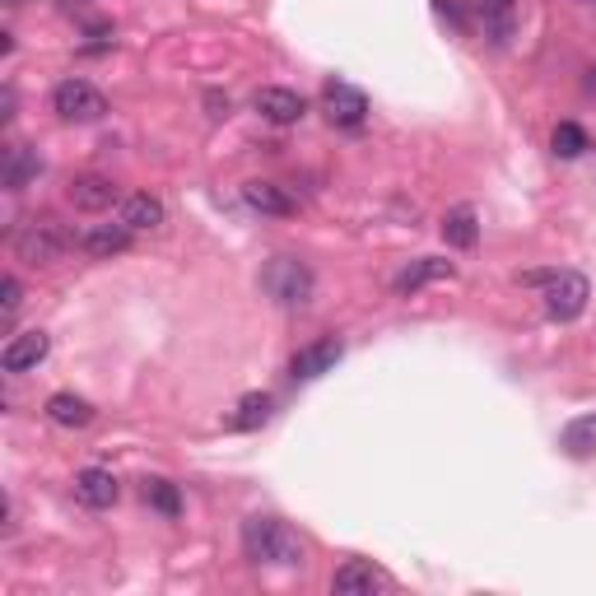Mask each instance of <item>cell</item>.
<instances>
[{"instance_id":"obj_1","label":"cell","mask_w":596,"mask_h":596,"mask_svg":"<svg viewBox=\"0 0 596 596\" xmlns=\"http://www.w3.org/2000/svg\"><path fill=\"white\" fill-rule=\"evenodd\" d=\"M243 554L256 569H298L303 564V541L280 518H247L243 522Z\"/></svg>"},{"instance_id":"obj_2","label":"cell","mask_w":596,"mask_h":596,"mask_svg":"<svg viewBox=\"0 0 596 596\" xmlns=\"http://www.w3.org/2000/svg\"><path fill=\"white\" fill-rule=\"evenodd\" d=\"M79 247V238L56 220V214H33V220H24L14 233H10V252H14V262H24V266H56L62 256Z\"/></svg>"},{"instance_id":"obj_3","label":"cell","mask_w":596,"mask_h":596,"mask_svg":"<svg viewBox=\"0 0 596 596\" xmlns=\"http://www.w3.org/2000/svg\"><path fill=\"white\" fill-rule=\"evenodd\" d=\"M262 289L275 308H308L312 303V289H317V275L308 262H298V256L280 252V256H271L266 271H262Z\"/></svg>"},{"instance_id":"obj_4","label":"cell","mask_w":596,"mask_h":596,"mask_svg":"<svg viewBox=\"0 0 596 596\" xmlns=\"http://www.w3.org/2000/svg\"><path fill=\"white\" fill-rule=\"evenodd\" d=\"M52 112L70 126H89V122H103L108 117V98L103 89H93L89 79H62L52 89Z\"/></svg>"},{"instance_id":"obj_5","label":"cell","mask_w":596,"mask_h":596,"mask_svg":"<svg viewBox=\"0 0 596 596\" xmlns=\"http://www.w3.org/2000/svg\"><path fill=\"white\" fill-rule=\"evenodd\" d=\"M587 298H592L587 275H578V271H554L550 285H545V312L554 317V322H578V317L587 312Z\"/></svg>"},{"instance_id":"obj_6","label":"cell","mask_w":596,"mask_h":596,"mask_svg":"<svg viewBox=\"0 0 596 596\" xmlns=\"http://www.w3.org/2000/svg\"><path fill=\"white\" fill-rule=\"evenodd\" d=\"M66 201L85 214H103L122 201V187H117V177H108V173H79L66 183Z\"/></svg>"},{"instance_id":"obj_7","label":"cell","mask_w":596,"mask_h":596,"mask_svg":"<svg viewBox=\"0 0 596 596\" xmlns=\"http://www.w3.org/2000/svg\"><path fill=\"white\" fill-rule=\"evenodd\" d=\"M341 360H345V341H341V335H322V341L303 345L289 360V377H294V383H317V377L331 373Z\"/></svg>"},{"instance_id":"obj_8","label":"cell","mask_w":596,"mask_h":596,"mask_svg":"<svg viewBox=\"0 0 596 596\" xmlns=\"http://www.w3.org/2000/svg\"><path fill=\"white\" fill-rule=\"evenodd\" d=\"M322 108L331 117V126H345V131H360L368 122V98L364 89L345 85V79H331V85L322 89Z\"/></svg>"},{"instance_id":"obj_9","label":"cell","mask_w":596,"mask_h":596,"mask_svg":"<svg viewBox=\"0 0 596 596\" xmlns=\"http://www.w3.org/2000/svg\"><path fill=\"white\" fill-rule=\"evenodd\" d=\"M52 354V335L47 331H19L5 341V350H0V368L5 373H29L37 368Z\"/></svg>"},{"instance_id":"obj_10","label":"cell","mask_w":596,"mask_h":596,"mask_svg":"<svg viewBox=\"0 0 596 596\" xmlns=\"http://www.w3.org/2000/svg\"><path fill=\"white\" fill-rule=\"evenodd\" d=\"M387 587H391V578L373 560H350L331 573V592H341V596H373V592H387Z\"/></svg>"},{"instance_id":"obj_11","label":"cell","mask_w":596,"mask_h":596,"mask_svg":"<svg viewBox=\"0 0 596 596\" xmlns=\"http://www.w3.org/2000/svg\"><path fill=\"white\" fill-rule=\"evenodd\" d=\"M75 499L85 504V508H112L117 499H122V485H117V475L103 471V466H85L75 475Z\"/></svg>"},{"instance_id":"obj_12","label":"cell","mask_w":596,"mask_h":596,"mask_svg":"<svg viewBox=\"0 0 596 596\" xmlns=\"http://www.w3.org/2000/svg\"><path fill=\"white\" fill-rule=\"evenodd\" d=\"M256 112H262L266 122H275V126H294V122H303L308 103H303V93H294L285 85H271V89L256 93Z\"/></svg>"},{"instance_id":"obj_13","label":"cell","mask_w":596,"mask_h":596,"mask_svg":"<svg viewBox=\"0 0 596 596\" xmlns=\"http://www.w3.org/2000/svg\"><path fill=\"white\" fill-rule=\"evenodd\" d=\"M243 201H247V210H256V214H271V220H289V214L298 210V201L280 187V183H243Z\"/></svg>"},{"instance_id":"obj_14","label":"cell","mask_w":596,"mask_h":596,"mask_svg":"<svg viewBox=\"0 0 596 596\" xmlns=\"http://www.w3.org/2000/svg\"><path fill=\"white\" fill-rule=\"evenodd\" d=\"M439 280H452V262H443V256H415L410 266L396 271L391 289H396V294H415V289L439 285Z\"/></svg>"},{"instance_id":"obj_15","label":"cell","mask_w":596,"mask_h":596,"mask_svg":"<svg viewBox=\"0 0 596 596\" xmlns=\"http://www.w3.org/2000/svg\"><path fill=\"white\" fill-rule=\"evenodd\" d=\"M37 173H43V154L33 145H10L5 150V164H0V183L5 191H24L29 183H37Z\"/></svg>"},{"instance_id":"obj_16","label":"cell","mask_w":596,"mask_h":596,"mask_svg":"<svg viewBox=\"0 0 596 596\" xmlns=\"http://www.w3.org/2000/svg\"><path fill=\"white\" fill-rule=\"evenodd\" d=\"M122 224L135 229V233H154V229L168 224V206L158 201V196H150V191H135V196L122 201Z\"/></svg>"},{"instance_id":"obj_17","label":"cell","mask_w":596,"mask_h":596,"mask_svg":"<svg viewBox=\"0 0 596 596\" xmlns=\"http://www.w3.org/2000/svg\"><path fill=\"white\" fill-rule=\"evenodd\" d=\"M43 410H47V420L62 424V429H89L93 415H98V410L85 401V396H75V391H52Z\"/></svg>"},{"instance_id":"obj_18","label":"cell","mask_w":596,"mask_h":596,"mask_svg":"<svg viewBox=\"0 0 596 596\" xmlns=\"http://www.w3.org/2000/svg\"><path fill=\"white\" fill-rule=\"evenodd\" d=\"M131 238H135V229H126L122 220H117V224H98L89 233H79V252H89V256H122L131 247Z\"/></svg>"},{"instance_id":"obj_19","label":"cell","mask_w":596,"mask_h":596,"mask_svg":"<svg viewBox=\"0 0 596 596\" xmlns=\"http://www.w3.org/2000/svg\"><path fill=\"white\" fill-rule=\"evenodd\" d=\"M443 243L456 247V252H471L475 243H481V220H475L471 206H456L443 214Z\"/></svg>"},{"instance_id":"obj_20","label":"cell","mask_w":596,"mask_h":596,"mask_svg":"<svg viewBox=\"0 0 596 596\" xmlns=\"http://www.w3.org/2000/svg\"><path fill=\"white\" fill-rule=\"evenodd\" d=\"M481 14H485L494 47H508L512 33H518V0H481Z\"/></svg>"},{"instance_id":"obj_21","label":"cell","mask_w":596,"mask_h":596,"mask_svg":"<svg viewBox=\"0 0 596 596\" xmlns=\"http://www.w3.org/2000/svg\"><path fill=\"white\" fill-rule=\"evenodd\" d=\"M271 415H275V396H271V391H252V396H243V401H238V410L229 415V429L252 433V429H262Z\"/></svg>"},{"instance_id":"obj_22","label":"cell","mask_w":596,"mask_h":596,"mask_svg":"<svg viewBox=\"0 0 596 596\" xmlns=\"http://www.w3.org/2000/svg\"><path fill=\"white\" fill-rule=\"evenodd\" d=\"M145 504L154 512H164V518H183V489H177L173 481H164V475H150L145 481Z\"/></svg>"},{"instance_id":"obj_23","label":"cell","mask_w":596,"mask_h":596,"mask_svg":"<svg viewBox=\"0 0 596 596\" xmlns=\"http://www.w3.org/2000/svg\"><path fill=\"white\" fill-rule=\"evenodd\" d=\"M564 452L569 456H592L596 452V415H583L564 429Z\"/></svg>"},{"instance_id":"obj_24","label":"cell","mask_w":596,"mask_h":596,"mask_svg":"<svg viewBox=\"0 0 596 596\" xmlns=\"http://www.w3.org/2000/svg\"><path fill=\"white\" fill-rule=\"evenodd\" d=\"M550 145H554L560 158H578V154H587V131L578 122H560L554 135H550Z\"/></svg>"},{"instance_id":"obj_25","label":"cell","mask_w":596,"mask_h":596,"mask_svg":"<svg viewBox=\"0 0 596 596\" xmlns=\"http://www.w3.org/2000/svg\"><path fill=\"white\" fill-rule=\"evenodd\" d=\"M0 308H5V322H14V312H19V303H24V285H19V275H5V285H0Z\"/></svg>"},{"instance_id":"obj_26","label":"cell","mask_w":596,"mask_h":596,"mask_svg":"<svg viewBox=\"0 0 596 596\" xmlns=\"http://www.w3.org/2000/svg\"><path fill=\"white\" fill-rule=\"evenodd\" d=\"M433 10H439V19H452L456 29H466V19H462V5H456V0H433Z\"/></svg>"},{"instance_id":"obj_27","label":"cell","mask_w":596,"mask_h":596,"mask_svg":"<svg viewBox=\"0 0 596 596\" xmlns=\"http://www.w3.org/2000/svg\"><path fill=\"white\" fill-rule=\"evenodd\" d=\"M206 108H210V117H229V98H220V93H206Z\"/></svg>"},{"instance_id":"obj_28","label":"cell","mask_w":596,"mask_h":596,"mask_svg":"<svg viewBox=\"0 0 596 596\" xmlns=\"http://www.w3.org/2000/svg\"><path fill=\"white\" fill-rule=\"evenodd\" d=\"M583 89L596 98V66H587V75H583Z\"/></svg>"},{"instance_id":"obj_29","label":"cell","mask_w":596,"mask_h":596,"mask_svg":"<svg viewBox=\"0 0 596 596\" xmlns=\"http://www.w3.org/2000/svg\"><path fill=\"white\" fill-rule=\"evenodd\" d=\"M573 5H596V0H573Z\"/></svg>"},{"instance_id":"obj_30","label":"cell","mask_w":596,"mask_h":596,"mask_svg":"<svg viewBox=\"0 0 596 596\" xmlns=\"http://www.w3.org/2000/svg\"><path fill=\"white\" fill-rule=\"evenodd\" d=\"M5 5H10V10H14V5H24V0H5Z\"/></svg>"}]
</instances>
